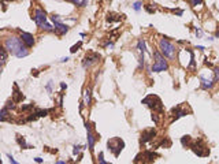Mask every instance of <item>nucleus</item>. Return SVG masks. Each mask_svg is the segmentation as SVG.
Returning <instances> with one entry per match:
<instances>
[{
	"label": "nucleus",
	"instance_id": "nucleus-29",
	"mask_svg": "<svg viewBox=\"0 0 219 164\" xmlns=\"http://www.w3.org/2000/svg\"><path fill=\"white\" fill-rule=\"evenodd\" d=\"M214 81L215 82L219 81V67H215L214 68Z\"/></svg>",
	"mask_w": 219,
	"mask_h": 164
},
{
	"label": "nucleus",
	"instance_id": "nucleus-20",
	"mask_svg": "<svg viewBox=\"0 0 219 164\" xmlns=\"http://www.w3.org/2000/svg\"><path fill=\"white\" fill-rule=\"evenodd\" d=\"M189 55H190V63H189L186 67H188L189 70H192V71H194V70H196V62H194V54H193V51H190V54H189Z\"/></svg>",
	"mask_w": 219,
	"mask_h": 164
},
{
	"label": "nucleus",
	"instance_id": "nucleus-25",
	"mask_svg": "<svg viewBox=\"0 0 219 164\" xmlns=\"http://www.w3.org/2000/svg\"><path fill=\"white\" fill-rule=\"evenodd\" d=\"M81 45H82V41H80V42H77V44H75V45H73L71 48H70V52H71V54H74V52H77L78 49L81 48Z\"/></svg>",
	"mask_w": 219,
	"mask_h": 164
},
{
	"label": "nucleus",
	"instance_id": "nucleus-6",
	"mask_svg": "<svg viewBox=\"0 0 219 164\" xmlns=\"http://www.w3.org/2000/svg\"><path fill=\"white\" fill-rule=\"evenodd\" d=\"M189 148H192V150H193L197 156H208L209 154V149L205 146V144L203 142V140H197L196 142L190 144Z\"/></svg>",
	"mask_w": 219,
	"mask_h": 164
},
{
	"label": "nucleus",
	"instance_id": "nucleus-8",
	"mask_svg": "<svg viewBox=\"0 0 219 164\" xmlns=\"http://www.w3.org/2000/svg\"><path fill=\"white\" fill-rule=\"evenodd\" d=\"M32 18H33V20L36 22V25L39 26L40 29L47 23V14H45V11L44 10H41V8H36V11H34V16H32Z\"/></svg>",
	"mask_w": 219,
	"mask_h": 164
},
{
	"label": "nucleus",
	"instance_id": "nucleus-44",
	"mask_svg": "<svg viewBox=\"0 0 219 164\" xmlns=\"http://www.w3.org/2000/svg\"><path fill=\"white\" fill-rule=\"evenodd\" d=\"M0 164H2V160H0Z\"/></svg>",
	"mask_w": 219,
	"mask_h": 164
},
{
	"label": "nucleus",
	"instance_id": "nucleus-35",
	"mask_svg": "<svg viewBox=\"0 0 219 164\" xmlns=\"http://www.w3.org/2000/svg\"><path fill=\"white\" fill-rule=\"evenodd\" d=\"M145 10L148 11L149 14H153L155 12V8H152V7H149V6H145Z\"/></svg>",
	"mask_w": 219,
	"mask_h": 164
},
{
	"label": "nucleus",
	"instance_id": "nucleus-7",
	"mask_svg": "<svg viewBox=\"0 0 219 164\" xmlns=\"http://www.w3.org/2000/svg\"><path fill=\"white\" fill-rule=\"evenodd\" d=\"M155 157H157V154L155 153V152L145 150V152H142V153L137 154L136 159H134V163H140V162H142V163H152L155 160Z\"/></svg>",
	"mask_w": 219,
	"mask_h": 164
},
{
	"label": "nucleus",
	"instance_id": "nucleus-31",
	"mask_svg": "<svg viewBox=\"0 0 219 164\" xmlns=\"http://www.w3.org/2000/svg\"><path fill=\"white\" fill-rule=\"evenodd\" d=\"M80 150H81V146L75 145V146H74V149H73V154H74V156H77V154L80 153Z\"/></svg>",
	"mask_w": 219,
	"mask_h": 164
},
{
	"label": "nucleus",
	"instance_id": "nucleus-2",
	"mask_svg": "<svg viewBox=\"0 0 219 164\" xmlns=\"http://www.w3.org/2000/svg\"><path fill=\"white\" fill-rule=\"evenodd\" d=\"M159 51L160 54L164 58H167L168 60H175L177 56V48L171 41H168L167 38H162L159 41Z\"/></svg>",
	"mask_w": 219,
	"mask_h": 164
},
{
	"label": "nucleus",
	"instance_id": "nucleus-11",
	"mask_svg": "<svg viewBox=\"0 0 219 164\" xmlns=\"http://www.w3.org/2000/svg\"><path fill=\"white\" fill-rule=\"evenodd\" d=\"M155 136H156V130L155 128H148V130L142 131L141 134V138H140V144H147L149 141H152V140L155 138Z\"/></svg>",
	"mask_w": 219,
	"mask_h": 164
},
{
	"label": "nucleus",
	"instance_id": "nucleus-32",
	"mask_svg": "<svg viewBox=\"0 0 219 164\" xmlns=\"http://www.w3.org/2000/svg\"><path fill=\"white\" fill-rule=\"evenodd\" d=\"M204 0H190V4L193 6V7H196V6H198V4H201Z\"/></svg>",
	"mask_w": 219,
	"mask_h": 164
},
{
	"label": "nucleus",
	"instance_id": "nucleus-24",
	"mask_svg": "<svg viewBox=\"0 0 219 164\" xmlns=\"http://www.w3.org/2000/svg\"><path fill=\"white\" fill-rule=\"evenodd\" d=\"M137 48H138V51L141 52V54H144L145 52V41L144 40H138V42H137Z\"/></svg>",
	"mask_w": 219,
	"mask_h": 164
},
{
	"label": "nucleus",
	"instance_id": "nucleus-19",
	"mask_svg": "<svg viewBox=\"0 0 219 164\" xmlns=\"http://www.w3.org/2000/svg\"><path fill=\"white\" fill-rule=\"evenodd\" d=\"M17 141H18V144L22 146V149H30V148H33V146L28 145V144H26V141H25V138H23V137H21V136H17Z\"/></svg>",
	"mask_w": 219,
	"mask_h": 164
},
{
	"label": "nucleus",
	"instance_id": "nucleus-14",
	"mask_svg": "<svg viewBox=\"0 0 219 164\" xmlns=\"http://www.w3.org/2000/svg\"><path fill=\"white\" fill-rule=\"evenodd\" d=\"M200 81H201V89H204V90L212 89V86L215 85V81L214 80H207V78L203 77V75L200 77Z\"/></svg>",
	"mask_w": 219,
	"mask_h": 164
},
{
	"label": "nucleus",
	"instance_id": "nucleus-5",
	"mask_svg": "<svg viewBox=\"0 0 219 164\" xmlns=\"http://www.w3.org/2000/svg\"><path fill=\"white\" fill-rule=\"evenodd\" d=\"M107 145H108V149L115 154V156H119L121 152H122V149L125 148L123 140H121L119 137H115V138H112V140H108Z\"/></svg>",
	"mask_w": 219,
	"mask_h": 164
},
{
	"label": "nucleus",
	"instance_id": "nucleus-1",
	"mask_svg": "<svg viewBox=\"0 0 219 164\" xmlns=\"http://www.w3.org/2000/svg\"><path fill=\"white\" fill-rule=\"evenodd\" d=\"M4 46L7 49V52H10L11 55L17 58H25L29 55V48H26L25 44L22 42L21 37L17 36H8L4 40Z\"/></svg>",
	"mask_w": 219,
	"mask_h": 164
},
{
	"label": "nucleus",
	"instance_id": "nucleus-9",
	"mask_svg": "<svg viewBox=\"0 0 219 164\" xmlns=\"http://www.w3.org/2000/svg\"><path fill=\"white\" fill-rule=\"evenodd\" d=\"M85 128H86V136H88V148H89V150L93 152L95 144L97 141L99 137H95V134H93V131H92V126H90L89 123H85Z\"/></svg>",
	"mask_w": 219,
	"mask_h": 164
},
{
	"label": "nucleus",
	"instance_id": "nucleus-33",
	"mask_svg": "<svg viewBox=\"0 0 219 164\" xmlns=\"http://www.w3.org/2000/svg\"><path fill=\"white\" fill-rule=\"evenodd\" d=\"M7 157H8V160H10V163H11V164H19V163H18V162H17V160H15V159H14V157H13V156H11V154H10V153H7Z\"/></svg>",
	"mask_w": 219,
	"mask_h": 164
},
{
	"label": "nucleus",
	"instance_id": "nucleus-13",
	"mask_svg": "<svg viewBox=\"0 0 219 164\" xmlns=\"http://www.w3.org/2000/svg\"><path fill=\"white\" fill-rule=\"evenodd\" d=\"M54 32L58 33V34H60V36H63V34H66L67 32H69V26L65 25V23H62V22L54 23Z\"/></svg>",
	"mask_w": 219,
	"mask_h": 164
},
{
	"label": "nucleus",
	"instance_id": "nucleus-23",
	"mask_svg": "<svg viewBox=\"0 0 219 164\" xmlns=\"http://www.w3.org/2000/svg\"><path fill=\"white\" fill-rule=\"evenodd\" d=\"M181 144H182L183 146H190V144H192L190 136H183L182 138H181Z\"/></svg>",
	"mask_w": 219,
	"mask_h": 164
},
{
	"label": "nucleus",
	"instance_id": "nucleus-10",
	"mask_svg": "<svg viewBox=\"0 0 219 164\" xmlns=\"http://www.w3.org/2000/svg\"><path fill=\"white\" fill-rule=\"evenodd\" d=\"M21 40L22 42L25 44L26 48H32V46L34 45V42H36V40H34V36L32 33H28V32H21Z\"/></svg>",
	"mask_w": 219,
	"mask_h": 164
},
{
	"label": "nucleus",
	"instance_id": "nucleus-43",
	"mask_svg": "<svg viewBox=\"0 0 219 164\" xmlns=\"http://www.w3.org/2000/svg\"><path fill=\"white\" fill-rule=\"evenodd\" d=\"M2 70H3V67H0V75H2Z\"/></svg>",
	"mask_w": 219,
	"mask_h": 164
},
{
	"label": "nucleus",
	"instance_id": "nucleus-22",
	"mask_svg": "<svg viewBox=\"0 0 219 164\" xmlns=\"http://www.w3.org/2000/svg\"><path fill=\"white\" fill-rule=\"evenodd\" d=\"M48 112H49L48 110H39V108H36V110H34V115H36V118L47 116V115H48Z\"/></svg>",
	"mask_w": 219,
	"mask_h": 164
},
{
	"label": "nucleus",
	"instance_id": "nucleus-34",
	"mask_svg": "<svg viewBox=\"0 0 219 164\" xmlns=\"http://www.w3.org/2000/svg\"><path fill=\"white\" fill-rule=\"evenodd\" d=\"M152 120L156 123V124H159V116H157V114H156V112H153V114H152Z\"/></svg>",
	"mask_w": 219,
	"mask_h": 164
},
{
	"label": "nucleus",
	"instance_id": "nucleus-16",
	"mask_svg": "<svg viewBox=\"0 0 219 164\" xmlns=\"http://www.w3.org/2000/svg\"><path fill=\"white\" fill-rule=\"evenodd\" d=\"M7 58H8V52H7V49H6V46L0 45V67H3L6 64Z\"/></svg>",
	"mask_w": 219,
	"mask_h": 164
},
{
	"label": "nucleus",
	"instance_id": "nucleus-26",
	"mask_svg": "<svg viewBox=\"0 0 219 164\" xmlns=\"http://www.w3.org/2000/svg\"><path fill=\"white\" fill-rule=\"evenodd\" d=\"M21 110L25 112V111H30V110H34V104H28V105H22Z\"/></svg>",
	"mask_w": 219,
	"mask_h": 164
},
{
	"label": "nucleus",
	"instance_id": "nucleus-36",
	"mask_svg": "<svg viewBox=\"0 0 219 164\" xmlns=\"http://www.w3.org/2000/svg\"><path fill=\"white\" fill-rule=\"evenodd\" d=\"M51 85H52V81H49V82H48V85H47V90H48V92H52Z\"/></svg>",
	"mask_w": 219,
	"mask_h": 164
},
{
	"label": "nucleus",
	"instance_id": "nucleus-3",
	"mask_svg": "<svg viewBox=\"0 0 219 164\" xmlns=\"http://www.w3.org/2000/svg\"><path fill=\"white\" fill-rule=\"evenodd\" d=\"M153 58H155V63H153V66H152V71L153 72L167 71V70H168V63H167V60L164 59V56L160 54V51L155 49V51H153Z\"/></svg>",
	"mask_w": 219,
	"mask_h": 164
},
{
	"label": "nucleus",
	"instance_id": "nucleus-15",
	"mask_svg": "<svg viewBox=\"0 0 219 164\" xmlns=\"http://www.w3.org/2000/svg\"><path fill=\"white\" fill-rule=\"evenodd\" d=\"M186 114H188V111L186 110H181L179 107L174 108L173 110V120H177V119L182 118V116H185Z\"/></svg>",
	"mask_w": 219,
	"mask_h": 164
},
{
	"label": "nucleus",
	"instance_id": "nucleus-4",
	"mask_svg": "<svg viewBox=\"0 0 219 164\" xmlns=\"http://www.w3.org/2000/svg\"><path fill=\"white\" fill-rule=\"evenodd\" d=\"M142 104L148 105L149 108H152L153 112H163V104H162V100L157 97L156 94H149L142 100Z\"/></svg>",
	"mask_w": 219,
	"mask_h": 164
},
{
	"label": "nucleus",
	"instance_id": "nucleus-37",
	"mask_svg": "<svg viewBox=\"0 0 219 164\" xmlns=\"http://www.w3.org/2000/svg\"><path fill=\"white\" fill-rule=\"evenodd\" d=\"M66 88H67V85L65 84V82H60V89H62V90H65Z\"/></svg>",
	"mask_w": 219,
	"mask_h": 164
},
{
	"label": "nucleus",
	"instance_id": "nucleus-28",
	"mask_svg": "<svg viewBox=\"0 0 219 164\" xmlns=\"http://www.w3.org/2000/svg\"><path fill=\"white\" fill-rule=\"evenodd\" d=\"M99 164H110V163H107L106 160H104L103 152H100V153H99Z\"/></svg>",
	"mask_w": 219,
	"mask_h": 164
},
{
	"label": "nucleus",
	"instance_id": "nucleus-30",
	"mask_svg": "<svg viewBox=\"0 0 219 164\" xmlns=\"http://www.w3.org/2000/svg\"><path fill=\"white\" fill-rule=\"evenodd\" d=\"M51 20H52V22H54V23L62 22V20H60V16H59V15H52V16H51Z\"/></svg>",
	"mask_w": 219,
	"mask_h": 164
},
{
	"label": "nucleus",
	"instance_id": "nucleus-40",
	"mask_svg": "<svg viewBox=\"0 0 219 164\" xmlns=\"http://www.w3.org/2000/svg\"><path fill=\"white\" fill-rule=\"evenodd\" d=\"M67 60H69V58H62V59H60V62H63V63H65V62H67Z\"/></svg>",
	"mask_w": 219,
	"mask_h": 164
},
{
	"label": "nucleus",
	"instance_id": "nucleus-18",
	"mask_svg": "<svg viewBox=\"0 0 219 164\" xmlns=\"http://www.w3.org/2000/svg\"><path fill=\"white\" fill-rule=\"evenodd\" d=\"M13 100L15 102H19L23 100V94L21 93V90L18 89V86H17V84L14 85V93H13Z\"/></svg>",
	"mask_w": 219,
	"mask_h": 164
},
{
	"label": "nucleus",
	"instance_id": "nucleus-27",
	"mask_svg": "<svg viewBox=\"0 0 219 164\" xmlns=\"http://www.w3.org/2000/svg\"><path fill=\"white\" fill-rule=\"evenodd\" d=\"M141 6H142V2H136V3H133L134 11H140V10H141Z\"/></svg>",
	"mask_w": 219,
	"mask_h": 164
},
{
	"label": "nucleus",
	"instance_id": "nucleus-39",
	"mask_svg": "<svg viewBox=\"0 0 219 164\" xmlns=\"http://www.w3.org/2000/svg\"><path fill=\"white\" fill-rule=\"evenodd\" d=\"M196 49H198V51H204L205 48H204V46H201V45H197V46H196Z\"/></svg>",
	"mask_w": 219,
	"mask_h": 164
},
{
	"label": "nucleus",
	"instance_id": "nucleus-41",
	"mask_svg": "<svg viewBox=\"0 0 219 164\" xmlns=\"http://www.w3.org/2000/svg\"><path fill=\"white\" fill-rule=\"evenodd\" d=\"M56 164H66V163H65V162H58Z\"/></svg>",
	"mask_w": 219,
	"mask_h": 164
},
{
	"label": "nucleus",
	"instance_id": "nucleus-38",
	"mask_svg": "<svg viewBox=\"0 0 219 164\" xmlns=\"http://www.w3.org/2000/svg\"><path fill=\"white\" fill-rule=\"evenodd\" d=\"M34 162L36 163H43V159L41 157H34Z\"/></svg>",
	"mask_w": 219,
	"mask_h": 164
},
{
	"label": "nucleus",
	"instance_id": "nucleus-12",
	"mask_svg": "<svg viewBox=\"0 0 219 164\" xmlns=\"http://www.w3.org/2000/svg\"><path fill=\"white\" fill-rule=\"evenodd\" d=\"M100 59V55L99 54H90V55H86L82 60V67L84 68H89L92 64H95L96 62Z\"/></svg>",
	"mask_w": 219,
	"mask_h": 164
},
{
	"label": "nucleus",
	"instance_id": "nucleus-42",
	"mask_svg": "<svg viewBox=\"0 0 219 164\" xmlns=\"http://www.w3.org/2000/svg\"><path fill=\"white\" fill-rule=\"evenodd\" d=\"M216 36L219 37V28H218V30H216Z\"/></svg>",
	"mask_w": 219,
	"mask_h": 164
},
{
	"label": "nucleus",
	"instance_id": "nucleus-17",
	"mask_svg": "<svg viewBox=\"0 0 219 164\" xmlns=\"http://www.w3.org/2000/svg\"><path fill=\"white\" fill-rule=\"evenodd\" d=\"M90 102H92V90H90V88H86L84 92V105L89 107Z\"/></svg>",
	"mask_w": 219,
	"mask_h": 164
},
{
	"label": "nucleus",
	"instance_id": "nucleus-21",
	"mask_svg": "<svg viewBox=\"0 0 219 164\" xmlns=\"http://www.w3.org/2000/svg\"><path fill=\"white\" fill-rule=\"evenodd\" d=\"M66 2H70L71 4L78 6V7H85L88 4V0H66Z\"/></svg>",
	"mask_w": 219,
	"mask_h": 164
}]
</instances>
